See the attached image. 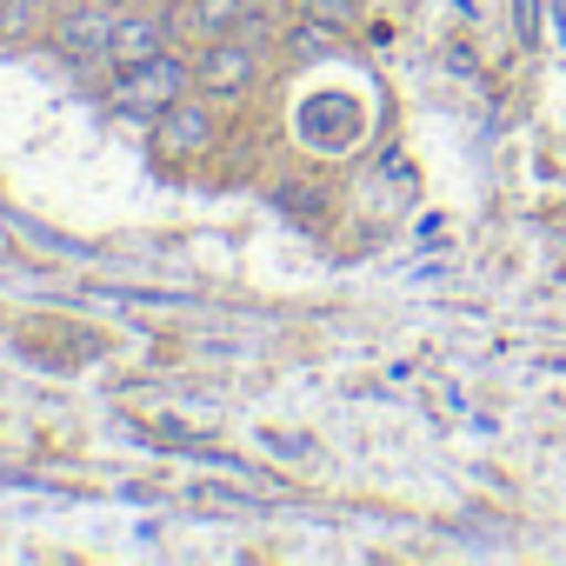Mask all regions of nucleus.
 I'll use <instances>...</instances> for the list:
<instances>
[{
  "label": "nucleus",
  "mask_w": 566,
  "mask_h": 566,
  "mask_svg": "<svg viewBox=\"0 0 566 566\" xmlns=\"http://www.w3.org/2000/svg\"><path fill=\"white\" fill-rule=\"evenodd\" d=\"M513 14H520V48H533L539 41V8L533 0H513Z\"/></svg>",
  "instance_id": "nucleus-11"
},
{
  "label": "nucleus",
  "mask_w": 566,
  "mask_h": 566,
  "mask_svg": "<svg viewBox=\"0 0 566 566\" xmlns=\"http://www.w3.org/2000/svg\"><path fill=\"white\" fill-rule=\"evenodd\" d=\"M260 67H266L260 48H247L240 34H213V41L193 48V94H207V101H240V94L260 87Z\"/></svg>",
  "instance_id": "nucleus-3"
},
{
  "label": "nucleus",
  "mask_w": 566,
  "mask_h": 566,
  "mask_svg": "<svg viewBox=\"0 0 566 566\" xmlns=\"http://www.w3.org/2000/svg\"><path fill=\"white\" fill-rule=\"evenodd\" d=\"M114 14L101 0H54V21H48V48L67 67H107V41H114Z\"/></svg>",
  "instance_id": "nucleus-2"
},
{
  "label": "nucleus",
  "mask_w": 566,
  "mask_h": 566,
  "mask_svg": "<svg viewBox=\"0 0 566 566\" xmlns=\"http://www.w3.org/2000/svg\"><path fill=\"white\" fill-rule=\"evenodd\" d=\"M260 8H280V14H294V0H260Z\"/></svg>",
  "instance_id": "nucleus-12"
},
{
  "label": "nucleus",
  "mask_w": 566,
  "mask_h": 566,
  "mask_svg": "<svg viewBox=\"0 0 566 566\" xmlns=\"http://www.w3.org/2000/svg\"><path fill=\"white\" fill-rule=\"evenodd\" d=\"M247 8H253V0H187V14H193V41H213V34H233Z\"/></svg>",
  "instance_id": "nucleus-9"
},
{
  "label": "nucleus",
  "mask_w": 566,
  "mask_h": 566,
  "mask_svg": "<svg viewBox=\"0 0 566 566\" xmlns=\"http://www.w3.org/2000/svg\"><path fill=\"white\" fill-rule=\"evenodd\" d=\"M294 14H314V21H327V28L354 34V28H360V14H367V0H294Z\"/></svg>",
  "instance_id": "nucleus-10"
},
{
  "label": "nucleus",
  "mask_w": 566,
  "mask_h": 566,
  "mask_svg": "<svg viewBox=\"0 0 566 566\" xmlns=\"http://www.w3.org/2000/svg\"><path fill=\"white\" fill-rule=\"evenodd\" d=\"M187 87H193V61H187L180 48H160L154 61L114 67V81H107V107L127 114V120H154V114L174 107Z\"/></svg>",
  "instance_id": "nucleus-1"
},
{
  "label": "nucleus",
  "mask_w": 566,
  "mask_h": 566,
  "mask_svg": "<svg viewBox=\"0 0 566 566\" xmlns=\"http://www.w3.org/2000/svg\"><path fill=\"white\" fill-rule=\"evenodd\" d=\"M340 48H347V34L314 21V14H287V28H280V54H287V61H327Z\"/></svg>",
  "instance_id": "nucleus-6"
},
{
  "label": "nucleus",
  "mask_w": 566,
  "mask_h": 566,
  "mask_svg": "<svg viewBox=\"0 0 566 566\" xmlns=\"http://www.w3.org/2000/svg\"><path fill=\"white\" fill-rule=\"evenodd\" d=\"M273 207L287 213V220H301V227H327L334 220V193L314 187V180H287V187L273 193Z\"/></svg>",
  "instance_id": "nucleus-7"
},
{
  "label": "nucleus",
  "mask_w": 566,
  "mask_h": 566,
  "mask_svg": "<svg viewBox=\"0 0 566 566\" xmlns=\"http://www.w3.org/2000/svg\"><path fill=\"white\" fill-rule=\"evenodd\" d=\"M54 21V0H0V41H48Z\"/></svg>",
  "instance_id": "nucleus-8"
},
{
  "label": "nucleus",
  "mask_w": 566,
  "mask_h": 566,
  "mask_svg": "<svg viewBox=\"0 0 566 566\" xmlns=\"http://www.w3.org/2000/svg\"><path fill=\"white\" fill-rule=\"evenodd\" d=\"M160 48H174V34H167V14L120 8V14H114V41H107V74H114V67H134V61H154Z\"/></svg>",
  "instance_id": "nucleus-5"
},
{
  "label": "nucleus",
  "mask_w": 566,
  "mask_h": 566,
  "mask_svg": "<svg viewBox=\"0 0 566 566\" xmlns=\"http://www.w3.org/2000/svg\"><path fill=\"white\" fill-rule=\"evenodd\" d=\"M213 107H200V101H174V107H160L154 120H147V140H154V154L160 160H200V154H213Z\"/></svg>",
  "instance_id": "nucleus-4"
}]
</instances>
